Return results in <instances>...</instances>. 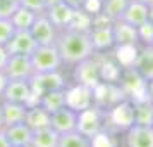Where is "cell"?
<instances>
[{"mask_svg":"<svg viewBox=\"0 0 153 147\" xmlns=\"http://www.w3.org/2000/svg\"><path fill=\"white\" fill-rule=\"evenodd\" d=\"M117 83L127 99H136L146 93V81L143 80V76L138 71L134 69L132 64L122 66V71H120Z\"/></svg>","mask_w":153,"mask_h":147,"instance_id":"ba28073f","label":"cell"},{"mask_svg":"<svg viewBox=\"0 0 153 147\" xmlns=\"http://www.w3.org/2000/svg\"><path fill=\"white\" fill-rule=\"evenodd\" d=\"M95 104H97L95 88L84 87V85H77V83H71L67 87V106L69 107H72V109H76L79 112Z\"/></svg>","mask_w":153,"mask_h":147,"instance_id":"4fadbf2b","label":"cell"},{"mask_svg":"<svg viewBox=\"0 0 153 147\" xmlns=\"http://www.w3.org/2000/svg\"><path fill=\"white\" fill-rule=\"evenodd\" d=\"M139 2H143V4H146L148 7H150V5H153V0H139Z\"/></svg>","mask_w":153,"mask_h":147,"instance_id":"60d3db41","label":"cell"},{"mask_svg":"<svg viewBox=\"0 0 153 147\" xmlns=\"http://www.w3.org/2000/svg\"><path fill=\"white\" fill-rule=\"evenodd\" d=\"M26 123H28L33 130H40V128L52 126V112H50L48 109H45L42 104H33V106L28 107Z\"/></svg>","mask_w":153,"mask_h":147,"instance_id":"7402d4cb","label":"cell"},{"mask_svg":"<svg viewBox=\"0 0 153 147\" xmlns=\"http://www.w3.org/2000/svg\"><path fill=\"white\" fill-rule=\"evenodd\" d=\"M91 147H120V135L110 130H103L91 139Z\"/></svg>","mask_w":153,"mask_h":147,"instance_id":"f1b7e54d","label":"cell"},{"mask_svg":"<svg viewBox=\"0 0 153 147\" xmlns=\"http://www.w3.org/2000/svg\"><path fill=\"white\" fill-rule=\"evenodd\" d=\"M114 29V42H115V50L120 49H138L139 45V33L138 28L132 26L129 23L117 19L112 23Z\"/></svg>","mask_w":153,"mask_h":147,"instance_id":"30bf717a","label":"cell"},{"mask_svg":"<svg viewBox=\"0 0 153 147\" xmlns=\"http://www.w3.org/2000/svg\"><path fill=\"white\" fill-rule=\"evenodd\" d=\"M5 75L9 80H33L36 73L31 56H10L5 66Z\"/></svg>","mask_w":153,"mask_h":147,"instance_id":"5bb4252c","label":"cell"},{"mask_svg":"<svg viewBox=\"0 0 153 147\" xmlns=\"http://www.w3.org/2000/svg\"><path fill=\"white\" fill-rule=\"evenodd\" d=\"M0 147H12V144L9 142L7 135H5V130H0Z\"/></svg>","mask_w":153,"mask_h":147,"instance_id":"d590c367","label":"cell"},{"mask_svg":"<svg viewBox=\"0 0 153 147\" xmlns=\"http://www.w3.org/2000/svg\"><path fill=\"white\" fill-rule=\"evenodd\" d=\"M57 47H59V52L62 56L65 69L74 68L76 64H79L81 61H84V59H88L95 54L90 40V33L74 28L62 29L59 33Z\"/></svg>","mask_w":153,"mask_h":147,"instance_id":"6da1fadb","label":"cell"},{"mask_svg":"<svg viewBox=\"0 0 153 147\" xmlns=\"http://www.w3.org/2000/svg\"><path fill=\"white\" fill-rule=\"evenodd\" d=\"M29 31H31V35H33V38L36 40L38 45H55L57 38H59V33H60L45 12L38 14L35 24L31 26Z\"/></svg>","mask_w":153,"mask_h":147,"instance_id":"7c38bea8","label":"cell"},{"mask_svg":"<svg viewBox=\"0 0 153 147\" xmlns=\"http://www.w3.org/2000/svg\"><path fill=\"white\" fill-rule=\"evenodd\" d=\"M9 57H10V54H9V50L5 45H0V71H5V66H7L9 63Z\"/></svg>","mask_w":153,"mask_h":147,"instance_id":"d6a6232c","label":"cell"},{"mask_svg":"<svg viewBox=\"0 0 153 147\" xmlns=\"http://www.w3.org/2000/svg\"><path fill=\"white\" fill-rule=\"evenodd\" d=\"M14 33L16 26L12 24L10 17H0V45H7Z\"/></svg>","mask_w":153,"mask_h":147,"instance_id":"f546056e","label":"cell"},{"mask_svg":"<svg viewBox=\"0 0 153 147\" xmlns=\"http://www.w3.org/2000/svg\"><path fill=\"white\" fill-rule=\"evenodd\" d=\"M19 2V5L26 9H31V11H35L38 14H42L47 11V4H45V0H17Z\"/></svg>","mask_w":153,"mask_h":147,"instance_id":"1f68e13d","label":"cell"},{"mask_svg":"<svg viewBox=\"0 0 153 147\" xmlns=\"http://www.w3.org/2000/svg\"><path fill=\"white\" fill-rule=\"evenodd\" d=\"M2 100L19 102V104L33 106L35 104V87L33 80H9L4 90Z\"/></svg>","mask_w":153,"mask_h":147,"instance_id":"9c48e42d","label":"cell"},{"mask_svg":"<svg viewBox=\"0 0 153 147\" xmlns=\"http://www.w3.org/2000/svg\"><path fill=\"white\" fill-rule=\"evenodd\" d=\"M2 107H4L5 126L26 121V114H28V107L29 106L19 104V102H10V100H2Z\"/></svg>","mask_w":153,"mask_h":147,"instance_id":"cb8c5ba5","label":"cell"},{"mask_svg":"<svg viewBox=\"0 0 153 147\" xmlns=\"http://www.w3.org/2000/svg\"><path fill=\"white\" fill-rule=\"evenodd\" d=\"M105 116H107V130L120 135L129 126L134 125L132 100L131 99H122L120 102L114 104L108 109H105Z\"/></svg>","mask_w":153,"mask_h":147,"instance_id":"5b68a950","label":"cell"},{"mask_svg":"<svg viewBox=\"0 0 153 147\" xmlns=\"http://www.w3.org/2000/svg\"><path fill=\"white\" fill-rule=\"evenodd\" d=\"M5 128V118H4V107H2V99H0V130Z\"/></svg>","mask_w":153,"mask_h":147,"instance_id":"74e56055","label":"cell"},{"mask_svg":"<svg viewBox=\"0 0 153 147\" xmlns=\"http://www.w3.org/2000/svg\"><path fill=\"white\" fill-rule=\"evenodd\" d=\"M31 63H33L36 75L65 69L57 43L55 45H38L35 52L31 54Z\"/></svg>","mask_w":153,"mask_h":147,"instance_id":"277c9868","label":"cell"},{"mask_svg":"<svg viewBox=\"0 0 153 147\" xmlns=\"http://www.w3.org/2000/svg\"><path fill=\"white\" fill-rule=\"evenodd\" d=\"M127 4H129V0H102L100 14L108 17L110 21H117V19L122 17Z\"/></svg>","mask_w":153,"mask_h":147,"instance_id":"4316f807","label":"cell"},{"mask_svg":"<svg viewBox=\"0 0 153 147\" xmlns=\"http://www.w3.org/2000/svg\"><path fill=\"white\" fill-rule=\"evenodd\" d=\"M5 47L10 56H31L38 47V43L29 29H16L14 36L9 40Z\"/></svg>","mask_w":153,"mask_h":147,"instance_id":"9a60e30c","label":"cell"},{"mask_svg":"<svg viewBox=\"0 0 153 147\" xmlns=\"http://www.w3.org/2000/svg\"><path fill=\"white\" fill-rule=\"evenodd\" d=\"M65 0H45V4H47V9L52 7V5H57V4H62Z\"/></svg>","mask_w":153,"mask_h":147,"instance_id":"f35d334b","label":"cell"},{"mask_svg":"<svg viewBox=\"0 0 153 147\" xmlns=\"http://www.w3.org/2000/svg\"><path fill=\"white\" fill-rule=\"evenodd\" d=\"M71 85L69 71H52V73H42V75H35L33 76V87H35V104L38 97L50 90H60V88H67Z\"/></svg>","mask_w":153,"mask_h":147,"instance_id":"52a82bcc","label":"cell"},{"mask_svg":"<svg viewBox=\"0 0 153 147\" xmlns=\"http://www.w3.org/2000/svg\"><path fill=\"white\" fill-rule=\"evenodd\" d=\"M107 130V116H105V109L100 106H91L84 111H79V118H77V132H81L86 137H97L100 132Z\"/></svg>","mask_w":153,"mask_h":147,"instance_id":"8992f818","label":"cell"},{"mask_svg":"<svg viewBox=\"0 0 153 147\" xmlns=\"http://www.w3.org/2000/svg\"><path fill=\"white\" fill-rule=\"evenodd\" d=\"M22 147H31V145H22Z\"/></svg>","mask_w":153,"mask_h":147,"instance_id":"b9f144b4","label":"cell"},{"mask_svg":"<svg viewBox=\"0 0 153 147\" xmlns=\"http://www.w3.org/2000/svg\"><path fill=\"white\" fill-rule=\"evenodd\" d=\"M36 104H42L45 109H48L50 112L59 111L60 107L67 106V88H60V90H50L42 93Z\"/></svg>","mask_w":153,"mask_h":147,"instance_id":"603a6c76","label":"cell"},{"mask_svg":"<svg viewBox=\"0 0 153 147\" xmlns=\"http://www.w3.org/2000/svg\"><path fill=\"white\" fill-rule=\"evenodd\" d=\"M138 33H139V43L141 45H153V24L150 21L141 24L138 28Z\"/></svg>","mask_w":153,"mask_h":147,"instance_id":"4dcf8cb0","label":"cell"},{"mask_svg":"<svg viewBox=\"0 0 153 147\" xmlns=\"http://www.w3.org/2000/svg\"><path fill=\"white\" fill-rule=\"evenodd\" d=\"M69 78L71 83L84 85L90 88H97L98 85L103 81V75H102V54H93L91 57L81 61L76 64L74 68H71Z\"/></svg>","mask_w":153,"mask_h":147,"instance_id":"7a4b0ae2","label":"cell"},{"mask_svg":"<svg viewBox=\"0 0 153 147\" xmlns=\"http://www.w3.org/2000/svg\"><path fill=\"white\" fill-rule=\"evenodd\" d=\"M132 112H134V125H152L153 126V100L148 95L131 99Z\"/></svg>","mask_w":153,"mask_h":147,"instance_id":"ffe728a7","label":"cell"},{"mask_svg":"<svg viewBox=\"0 0 153 147\" xmlns=\"http://www.w3.org/2000/svg\"><path fill=\"white\" fill-rule=\"evenodd\" d=\"M65 4H69L72 9H83L86 0H65Z\"/></svg>","mask_w":153,"mask_h":147,"instance_id":"e575fe53","label":"cell"},{"mask_svg":"<svg viewBox=\"0 0 153 147\" xmlns=\"http://www.w3.org/2000/svg\"><path fill=\"white\" fill-rule=\"evenodd\" d=\"M5 135H7L9 142L12 144V147H22V145H31V140H33V133L35 130L26 123H16V125H9L4 128Z\"/></svg>","mask_w":153,"mask_h":147,"instance_id":"d6986e66","label":"cell"},{"mask_svg":"<svg viewBox=\"0 0 153 147\" xmlns=\"http://www.w3.org/2000/svg\"><path fill=\"white\" fill-rule=\"evenodd\" d=\"M148 9L150 7L143 2H139V0H129V4H127V7H126L120 19L139 28L141 24H145L148 21Z\"/></svg>","mask_w":153,"mask_h":147,"instance_id":"44dd1931","label":"cell"},{"mask_svg":"<svg viewBox=\"0 0 153 147\" xmlns=\"http://www.w3.org/2000/svg\"><path fill=\"white\" fill-rule=\"evenodd\" d=\"M36 17H38V12L22 7V5H17V9L10 14V21L16 26V29H31Z\"/></svg>","mask_w":153,"mask_h":147,"instance_id":"484cf974","label":"cell"},{"mask_svg":"<svg viewBox=\"0 0 153 147\" xmlns=\"http://www.w3.org/2000/svg\"><path fill=\"white\" fill-rule=\"evenodd\" d=\"M77 118H79V112L76 109L64 106L59 111L52 112V128L57 130L60 135L74 132V130H77Z\"/></svg>","mask_w":153,"mask_h":147,"instance_id":"2e32d148","label":"cell"},{"mask_svg":"<svg viewBox=\"0 0 153 147\" xmlns=\"http://www.w3.org/2000/svg\"><path fill=\"white\" fill-rule=\"evenodd\" d=\"M59 142H60V133L53 130L52 126H47V128L35 130L31 147H59Z\"/></svg>","mask_w":153,"mask_h":147,"instance_id":"d4e9b609","label":"cell"},{"mask_svg":"<svg viewBox=\"0 0 153 147\" xmlns=\"http://www.w3.org/2000/svg\"><path fill=\"white\" fill-rule=\"evenodd\" d=\"M132 66L145 81L153 80V45H139Z\"/></svg>","mask_w":153,"mask_h":147,"instance_id":"e0dca14e","label":"cell"},{"mask_svg":"<svg viewBox=\"0 0 153 147\" xmlns=\"http://www.w3.org/2000/svg\"><path fill=\"white\" fill-rule=\"evenodd\" d=\"M59 147H91V139L83 135L81 132L74 130V132L60 135Z\"/></svg>","mask_w":153,"mask_h":147,"instance_id":"83f0119b","label":"cell"},{"mask_svg":"<svg viewBox=\"0 0 153 147\" xmlns=\"http://www.w3.org/2000/svg\"><path fill=\"white\" fill-rule=\"evenodd\" d=\"M74 12H76V9H72L69 4H57V5H52L45 11V14L48 16V19L53 24L57 26L59 31H62V29H67L71 26V23H72V17H74Z\"/></svg>","mask_w":153,"mask_h":147,"instance_id":"ac0fdd59","label":"cell"},{"mask_svg":"<svg viewBox=\"0 0 153 147\" xmlns=\"http://www.w3.org/2000/svg\"><path fill=\"white\" fill-rule=\"evenodd\" d=\"M112 23L114 21H110L100 12L93 16V26L88 33H90V40L95 54H112L115 50Z\"/></svg>","mask_w":153,"mask_h":147,"instance_id":"3957f363","label":"cell"},{"mask_svg":"<svg viewBox=\"0 0 153 147\" xmlns=\"http://www.w3.org/2000/svg\"><path fill=\"white\" fill-rule=\"evenodd\" d=\"M148 21L153 24V5H150V9H148Z\"/></svg>","mask_w":153,"mask_h":147,"instance_id":"ab89813d","label":"cell"},{"mask_svg":"<svg viewBox=\"0 0 153 147\" xmlns=\"http://www.w3.org/2000/svg\"><path fill=\"white\" fill-rule=\"evenodd\" d=\"M7 83H9V78H7V75H5V71H0V99L4 95V90H5Z\"/></svg>","mask_w":153,"mask_h":147,"instance_id":"836d02e7","label":"cell"},{"mask_svg":"<svg viewBox=\"0 0 153 147\" xmlns=\"http://www.w3.org/2000/svg\"><path fill=\"white\" fill-rule=\"evenodd\" d=\"M146 95L153 100V80H150V81H146Z\"/></svg>","mask_w":153,"mask_h":147,"instance_id":"8d00e7d4","label":"cell"},{"mask_svg":"<svg viewBox=\"0 0 153 147\" xmlns=\"http://www.w3.org/2000/svg\"><path fill=\"white\" fill-rule=\"evenodd\" d=\"M122 147H153V126L132 125L120 133Z\"/></svg>","mask_w":153,"mask_h":147,"instance_id":"8fae6325","label":"cell"}]
</instances>
